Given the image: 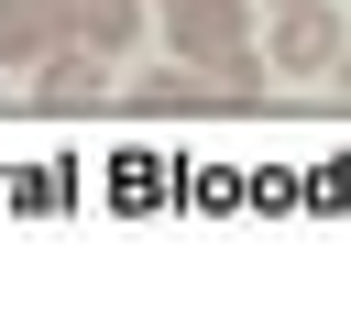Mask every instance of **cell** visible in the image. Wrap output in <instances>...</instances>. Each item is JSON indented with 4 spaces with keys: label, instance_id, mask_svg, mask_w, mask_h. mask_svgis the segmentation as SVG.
Returning a JSON list of instances; mask_svg holds the SVG:
<instances>
[{
    "label": "cell",
    "instance_id": "8992f818",
    "mask_svg": "<svg viewBox=\"0 0 351 329\" xmlns=\"http://www.w3.org/2000/svg\"><path fill=\"white\" fill-rule=\"evenodd\" d=\"M132 110H219V88H208V66H154V77H132Z\"/></svg>",
    "mask_w": 351,
    "mask_h": 329
},
{
    "label": "cell",
    "instance_id": "5b68a950",
    "mask_svg": "<svg viewBox=\"0 0 351 329\" xmlns=\"http://www.w3.org/2000/svg\"><path fill=\"white\" fill-rule=\"evenodd\" d=\"M132 33H143V0H66V44H88V55H132Z\"/></svg>",
    "mask_w": 351,
    "mask_h": 329
},
{
    "label": "cell",
    "instance_id": "7a4b0ae2",
    "mask_svg": "<svg viewBox=\"0 0 351 329\" xmlns=\"http://www.w3.org/2000/svg\"><path fill=\"white\" fill-rule=\"evenodd\" d=\"M263 33H252V0H165V55H186V66H230V55H252Z\"/></svg>",
    "mask_w": 351,
    "mask_h": 329
},
{
    "label": "cell",
    "instance_id": "277c9868",
    "mask_svg": "<svg viewBox=\"0 0 351 329\" xmlns=\"http://www.w3.org/2000/svg\"><path fill=\"white\" fill-rule=\"evenodd\" d=\"M66 44V0H0V66H44Z\"/></svg>",
    "mask_w": 351,
    "mask_h": 329
},
{
    "label": "cell",
    "instance_id": "3957f363",
    "mask_svg": "<svg viewBox=\"0 0 351 329\" xmlns=\"http://www.w3.org/2000/svg\"><path fill=\"white\" fill-rule=\"evenodd\" d=\"M99 99H110V55L55 44V55H44V77H33V110H55V121H66V110H99Z\"/></svg>",
    "mask_w": 351,
    "mask_h": 329
},
{
    "label": "cell",
    "instance_id": "52a82bcc",
    "mask_svg": "<svg viewBox=\"0 0 351 329\" xmlns=\"http://www.w3.org/2000/svg\"><path fill=\"white\" fill-rule=\"evenodd\" d=\"M329 77H340V88H351V44H340V66H329Z\"/></svg>",
    "mask_w": 351,
    "mask_h": 329
},
{
    "label": "cell",
    "instance_id": "6da1fadb",
    "mask_svg": "<svg viewBox=\"0 0 351 329\" xmlns=\"http://www.w3.org/2000/svg\"><path fill=\"white\" fill-rule=\"evenodd\" d=\"M340 44H351V22L329 0H274V22H263V66L274 77H329Z\"/></svg>",
    "mask_w": 351,
    "mask_h": 329
}]
</instances>
